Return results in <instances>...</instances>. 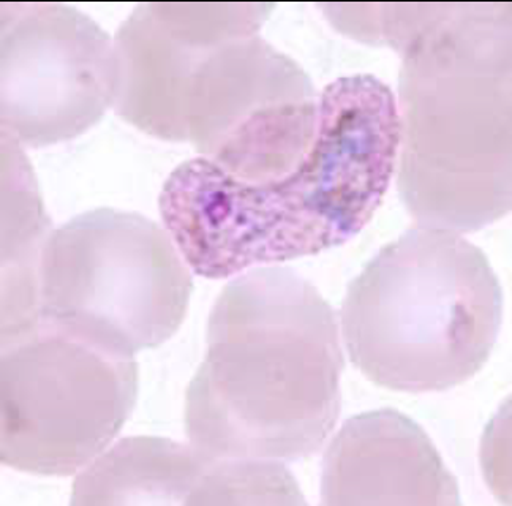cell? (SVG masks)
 Masks as SVG:
<instances>
[{"mask_svg": "<svg viewBox=\"0 0 512 506\" xmlns=\"http://www.w3.org/2000/svg\"><path fill=\"white\" fill-rule=\"evenodd\" d=\"M274 4H140L114 35V113L190 143L238 181H271L312 148L320 94L260 37Z\"/></svg>", "mask_w": 512, "mask_h": 506, "instance_id": "cell-1", "label": "cell"}, {"mask_svg": "<svg viewBox=\"0 0 512 506\" xmlns=\"http://www.w3.org/2000/svg\"><path fill=\"white\" fill-rule=\"evenodd\" d=\"M400 56V200L419 227L471 233L512 212V4L323 5Z\"/></svg>", "mask_w": 512, "mask_h": 506, "instance_id": "cell-2", "label": "cell"}, {"mask_svg": "<svg viewBox=\"0 0 512 506\" xmlns=\"http://www.w3.org/2000/svg\"><path fill=\"white\" fill-rule=\"evenodd\" d=\"M399 143L391 87L373 75L342 76L320 92L317 136L298 167L249 184L195 157L163 182L160 216L185 263L206 279L317 255L375 216Z\"/></svg>", "mask_w": 512, "mask_h": 506, "instance_id": "cell-3", "label": "cell"}, {"mask_svg": "<svg viewBox=\"0 0 512 506\" xmlns=\"http://www.w3.org/2000/svg\"><path fill=\"white\" fill-rule=\"evenodd\" d=\"M336 312L291 268L236 277L212 307L185 431L214 459L299 461L320 451L342 408Z\"/></svg>", "mask_w": 512, "mask_h": 506, "instance_id": "cell-4", "label": "cell"}, {"mask_svg": "<svg viewBox=\"0 0 512 506\" xmlns=\"http://www.w3.org/2000/svg\"><path fill=\"white\" fill-rule=\"evenodd\" d=\"M503 291L489 260L459 233L411 228L348 287L340 309L351 363L403 393L446 391L494 350Z\"/></svg>", "mask_w": 512, "mask_h": 506, "instance_id": "cell-5", "label": "cell"}, {"mask_svg": "<svg viewBox=\"0 0 512 506\" xmlns=\"http://www.w3.org/2000/svg\"><path fill=\"white\" fill-rule=\"evenodd\" d=\"M192 290L189 265L166 228L138 212L92 209L43 242L37 323L135 358L176 334Z\"/></svg>", "mask_w": 512, "mask_h": 506, "instance_id": "cell-6", "label": "cell"}, {"mask_svg": "<svg viewBox=\"0 0 512 506\" xmlns=\"http://www.w3.org/2000/svg\"><path fill=\"white\" fill-rule=\"evenodd\" d=\"M0 459L21 472L68 476L110 445L135 407L138 366L35 325L2 339Z\"/></svg>", "mask_w": 512, "mask_h": 506, "instance_id": "cell-7", "label": "cell"}, {"mask_svg": "<svg viewBox=\"0 0 512 506\" xmlns=\"http://www.w3.org/2000/svg\"><path fill=\"white\" fill-rule=\"evenodd\" d=\"M114 38L72 5L0 4V122L24 148L73 140L113 108Z\"/></svg>", "mask_w": 512, "mask_h": 506, "instance_id": "cell-8", "label": "cell"}, {"mask_svg": "<svg viewBox=\"0 0 512 506\" xmlns=\"http://www.w3.org/2000/svg\"><path fill=\"white\" fill-rule=\"evenodd\" d=\"M318 506H464L429 435L381 408L343 424L324 454Z\"/></svg>", "mask_w": 512, "mask_h": 506, "instance_id": "cell-9", "label": "cell"}, {"mask_svg": "<svg viewBox=\"0 0 512 506\" xmlns=\"http://www.w3.org/2000/svg\"><path fill=\"white\" fill-rule=\"evenodd\" d=\"M479 464L495 499L512 506V394L482 432Z\"/></svg>", "mask_w": 512, "mask_h": 506, "instance_id": "cell-10", "label": "cell"}]
</instances>
